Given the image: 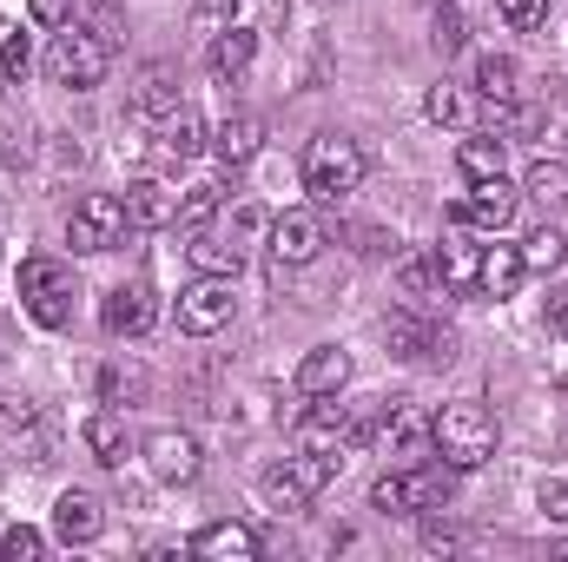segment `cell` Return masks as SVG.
I'll return each mask as SVG.
<instances>
[{
	"label": "cell",
	"mask_w": 568,
	"mask_h": 562,
	"mask_svg": "<svg viewBox=\"0 0 568 562\" xmlns=\"http://www.w3.org/2000/svg\"><path fill=\"white\" fill-rule=\"evenodd\" d=\"M364 185V145L344 140V133H317L304 145V192L317 205H344L351 192Z\"/></svg>",
	"instance_id": "cell-1"
},
{
	"label": "cell",
	"mask_w": 568,
	"mask_h": 562,
	"mask_svg": "<svg viewBox=\"0 0 568 562\" xmlns=\"http://www.w3.org/2000/svg\"><path fill=\"white\" fill-rule=\"evenodd\" d=\"M436 456L449 463V470H483L489 456H496V418L483 411V404H443L436 411Z\"/></svg>",
	"instance_id": "cell-2"
},
{
	"label": "cell",
	"mask_w": 568,
	"mask_h": 562,
	"mask_svg": "<svg viewBox=\"0 0 568 562\" xmlns=\"http://www.w3.org/2000/svg\"><path fill=\"white\" fill-rule=\"evenodd\" d=\"M371 503L390 510V516H429L449 503V463H404V470H384L371 483Z\"/></svg>",
	"instance_id": "cell-3"
},
{
	"label": "cell",
	"mask_w": 568,
	"mask_h": 562,
	"mask_svg": "<svg viewBox=\"0 0 568 562\" xmlns=\"http://www.w3.org/2000/svg\"><path fill=\"white\" fill-rule=\"evenodd\" d=\"M106 67H113V47H106L93 27H73V20H67V27L47 40V80H53V87L87 93V87L106 80Z\"/></svg>",
	"instance_id": "cell-4"
},
{
	"label": "cell",
	"mask_w": 568,
	"mask_h": 562,
	"mask_svg": "<svg viewBox=\"0 0 568 562\" xmlns=\"http://www.w3.org/2000/svg\"><path fill=\"white\" fill-rule=\"evenodd\" d=\"M337 470H344V456H331V450H297V456H284V463H265V470H258V490H265L272 510H304Z\"/></svg>",
	"instance_id": "cell-5"
},
{
	"label": "cell",
	"mask_w": 568,
	"mask_h": 562,
	"mask_svg": "<svg viewBox=\"0 0 568 562\" xmlns=\"http://www.w3.org/2000/svg\"><path fill=\"white\" fill-rule=\"evenodd\" d=\"M384 344H390V358H404V364H449V358H456V331H443L424 304L390 311V318H384Z\"/></svg>",
	"instance_id": "cell-6"
},
{
	"label": "cell",
	"mask_w": 568,
	"mask_h": 562,
	"mask_svg": "<svg viewBox=\"0 0 568 562\" xmlns=\"http://www.w3.org/2000/svg\"><path fill=\"white\" fill-rule=\"evenodd\" d=\"M126 232H133V225H126V199H113V192H87V199L67 212V245H73V252H113Z\"/></svg>",
	"instance_id": "cell-7"
},
{
	"label": "cell",
	"mask_w": 568,
	"mask_h": 562,
	"mask_svg": "<svg viewBox=\"0 0 568 562\" xmlns=\"http://www.w3.org/2000/svg\"><path fill=\"white\" fill-rule=\"evenodd\" d=\"M20 304H27L33 324L60 331V324L73 318V279H67V265H53V259H27V265H20Z\"/></svg>",
	"instance_id": "cell-8"
},
{
	"label": "cell",
	"mask_w": 568,
	"mask_h": 562,
	"mask_svg": "<svg viewBox=\"0 0 568 562\" xmlns=\"http://www.w3.org/2000/svg\"><path fill=\"white\" fill-rule=\"evenodd\" d=\"M232 311H239L232 279H212V272H199V279L179 291V331H192V338H212V331H225V324H232Z\"/></svg>",
	"instance_id": "cell-9"
},
{
	"label": "cell",
	"mask_w": 568,
	"mask_h": 562,
	"mask_svg": "<svg viewBox=\"0 0 568 562\" xmlns=\"http://www.w3.org/2000/svg\"><path fill=\"white\" fill-rule=\"evenodd\" d=\"M371 436H384V450H390V456H404V463L436 456V418L417 411V404H384L377 423H371Z\"/></svg>",
	"instance_id": "cell-10"
},
{
	"label": "cell",
	"mask_w": 568,
	"mask_h": 562,
	"mask_svg": "<svg viewBox=\"0 0 568 562\" xmlns=\"http://www.w3.org/2000/svg\"><path fill=\"white\" fill-rule=\"evenodd\" d=\"M516 205H523V192L496 172V179H469V199L456 205V225H476V232H489V239H503L509 225H516Z\"/></svg>",
	"instance_id": "cell-11"
},
{
	"label": "cell",
	"mask_w": 568,
	"mask_h": 562,
	"mask_svg": "<svg viewBox=\"0 0 568 562\" xmlns=\"http://www.w3.org/2000/svg\"><path fill=\"white\" fill-rule=\"evenodd\" d=\"M199 436L192 430H152L145 436V470L159 476V483H192L199 476Z\"/></svg>",
	"instance_id": "cell-12"
},
{
	"label": "cell",
	"mask_w": 568,
	"mask_h": 562,
	"mask_svg": "<svg viewBox=\"0 0 568 562\" xmlns=\"http://www.w3.org/2000/svg\"><path fill=\"white\" fill-rule=\"evenodd\" d=\"M100 324H106L113 338H145V331L159 324V298H152L145 284H113L106 304H100Z\"/></svg>",
	"instance_id": "cell-13"
},
{
	"label": "cell",
	"mask_w": 568,
	"mask_h": 562,
	"mask_svg": "<svg viewBox=\"0 0 568 562\" xmlns=\"http://www.w3.org/2000/svg\"><path fill=\"white\" fill-rule=\"evenodd\" d=\"M53 536H60V543H100V536H106V503L87 496V490H60V503H53Z\"/></svg>",
	"instance_id": "cell-14"
},
{
	"label": "cell",
	"mask_w": 568,
	"mask_h": 562,
	"mask_svg": "<svg viewBox=\"0 0 568 562\" xmlns=\"http://www.w3.org/2000/svg\"><path fill=\"white\" fill-rule=\"evenodd\" d=\"M324 252V225L311 212H278L272 219V265H311Z\"/></svg>",
	"instance_id": "cell-15"
},
{
	"label": "cell",
	"mask_w": 568,
	"mask_h": 562,
	"mask_svg": "<svg viewBox=\"0 0 568 562\" xmlns=\"http://www.w3.org/2000/svg\"><path fill=\"white\" fill-rule=\"evenodd\" d=\"M351 443H364V436H357V423L344 418V404H311V411L297 418V450H331V456H344Z\"/></svg>",
	"instance_id": "cell-16"
},
{
	"label": "cell",
	"mask_w": 568,
	"mask_h": 562,
	"mask_svg": "<svg viewBox=\"0 0 568 562\" xmlns=\"http://www.w3.org/2000/svg\"><path fill=\"white\" fill-rule=\"evenodd\" d=\"M344 384H351V351H337V344L304 351V364H297V391L304 398H337Z\"/></svg>",
	"instance_id": "cell-17"
},
{
	"label": "cell",
	"mask_w": 568,
	"mask_h": 562,
	"mask_svg": "<svg viewBox=\"0 0 568 562\" xmlns=\"http://www.w3.org/2000/svg\"><path fill=\"white\" fill-rule=\"evenodd\" d=\"M172 219H179V199H172L159 179H133V185H126V225H133V232H165Z\"/></svg>",
	"instance_id": "cell-18"
},
{
	"label": "cell",
	"mask_w": 568,
	"mask_h": 562,
	"mask_svg": "<svg viewBox=\"0 0 568 562\" xmlns=\"http://www.w3.org/2000/svg\"><path fill=\"white\" fill-rule=\"evenodd\" d=\"M523 279H529L523 245H489V252L476 259V291H483V298H516Z\"/></svg>",
	"instance_id": "cell-19"
},
{
	"label": "cell",
	"mask_w": 568,
	"mask_h": 562,
	"mask_svg": "<svg viewBox=\"0 0 568 562\" xmlns=\"http://www.w3.org/2000/svg\"><path fill=\"white\" fill-rule=\"evenodd\" d=\"M258 145H265V127H258L252 113H225L219 133H212V159H219V165H252Z\"/></svg>",
	"instance_id": "cell-20"
},
{
	"label": "cell",
	"mask_w": 568,
	"mask_h": 562,
	"mask_svg": "<svg viewBox=\"0 0 568 562\" xmlns=\"http://www.w3.org/2000/svg\"><path fill=\"white\" fill-rule=\"evenodd\" d=\"M252 53H258V33L232 20L225 33H212V47H205V67H212V80H239V73L252 67Z\"/></svg>",
	"instance_id": "cell-21"
},
{
	"label": "cell",
	"mask_w": 568,
	"mask_h": 562,
	"mask_svg": "<svg viewBox=\"0 0 568 562\" xmlns=\"http://www.w3.org/2000/svg\"><path fill=\"white\" fill-rule=\"evenodd\" d=\"M192 550H199V556H225V562H252L265 543H258L252 523H205V530L192 536Z\"/></svg>",
	"instance_id": "cell-22"
},
{
	"label": "cell",
	"mask_w": 568,
	"mask_h": 562,
	"mask_svg": "<svg viewBox=\"0 0 568 562\" xmlns=\"http://www.w3.org/2000/svg\"><path fill=\"white\" fill-rule=\"evenodd\" d=\"M172 107H179V73H172L165 60H152L140 80H133V113H140V120H165Z\"/></svg>",
	"instance_id": "cell-23"
},
{
	"label": "cell",
	"mask_w": 568,
	"mask_h": 562,
	"mask_svg": "<svg viewBox=\"0 0 568 562\" xmlns=\"http://www.w3.org/2000/svg\"><path fill=\"white\" fill-rule=\"evenodd\" d=\"M185 259H192L199 272H212V279H232V272L245 265V245H232L225 232H205V225H199L192 245H185Z\"/></svg>",
	"instance_id": "cell-24"
},
{
	"label": "cell",
	"mask_w": 568,
	"mask_h": 562,
	"mask_svg": "<svg viewBox=\"0 0 568 562\" xmlns=\"http://www.w3.org/2000/svg\"><path fill=\"white\" fill-rule=\"evenodd\" d=\"M523 199H536L542 212H562L568 205V159H529V172H523Z\"/></svg>",
	"instance_id": "cell-25"
},
{
	"label": "cell",
	"mask_w": 568,
	"mask_h": 562,
	"mask_svg": "<svg viewBox=\"0 0 568 562\" xmlns=\"http://www.w3.org/2000/svg\"><path fill=\"white\" fill-rule=\"evenodd\" d=\"M152 127H159V159H192V152L205 145V127H199L192 107H172V113L152 120Z\"/></svg>",
	"instance_id": "cell-26"
},
{
	"label": "cell",
	"mask_w": 568,
	"mask_h": 562,
	"mask_svg": "<svg viewBox=\"0 0 568 562\" xmlns=\"http://www.w3.org/2000/svg\"><path fill=\"white\" fill-rule=\"evenodd\" d=\"M87 450H93V456H100L106 470H120V463H126V418H120L113 404L87 418Z\"/></svg>",
	"instance_id": "cell-27"
},
{
	"label": "cell",
	"mask_w": 568,
	"mask_h": 562,
	"mask_svg": "<svg viewBox=\"0 0 568 562\" xmlns=\"http://www.w3.org/2000/svg\"><path fill=\"white\" fill-rule=\"evenodd\" d=\"M476 87H483L489 107H503V100L523 93V67H516L509 53H483V60H476Z\"/></svg>",
	"instance_id": "cell-28"
},
{
	"label": "cell",
	"mask_w": 568,
	"mask_h": 562,
	"mask_svg": "<svg viewBox=\"0 0 568 562\" xmlns=\"http://www.w3.org/2000/svg\"><path fill=\"white\" fill-rule=\"evenodd\" d=\"M397 284H404L410 304H436V298H449V284H443V272H436L429 252H410V259L397 265Z\"/></svg>",
	"instance_id": "cell-29"
},
{
	"label": "cell",
	"mask_w": 568,
	"mask_h": 562,
	"mask_svg": "<svg viewBox=\"0 0 568 562\" xmlns=\"http://www.w3.org/2000/svg\"><path fill=\"white\" fill-rule=\"evenodd\" d=\"M456 165L469 179H496L503 172V133H469V140L456 145Z\"/></svg>",
	"instance_id": "cell-30"
},
{
	"label": "cell",
	"mask_w": 568,
	"mask_h": 562,
	"mask_svg": "<svg viewBox=\"0 0 568 562\" xmlns=\"http://www.w3.org/2000/svg\"><path fill=\"white\" fill-rule=\"evenodd\" d=\"M429 259H436V272H443V284H449V291H469V284H476V259H483V252H469L463 239H443Z\"/></svg>",
	"instance_id": "cell-31"
},
{
	"label": "cell",
	"mask_w": 568,
	"mask_h": 562,
	"mask_svg": "<svg viewBox=\"0 0 568 562\" xmlns=\"http://www.w3.org/2000/svg\"><path fill=\"white\" fill-rule=\"evenodd\" d=\"M100 404H145V371L140 364H106L100 371Z\"/></svg>",
	"instance_id": "cell-32"
},
{
	"label": "cell",
	"mask_w": 568,
	"mask_h": 562,
	"mask_svg": "<svg viewBox=\"0 0 568 562\" xmlns=\"http://www.w3.org/2000/svg\"><path fill=\"white\" fill-rule=\"evenodd\" d=\"M562 259H568V239L556 225H536V232L523 239V265H529V272H556Z\"/></svg>",
	"instance_id": "cell-33"
},
{
	"label": "cell",
	"mask_w": 568,
	"mask_h": 562,
	"mask_svg": "<svg viewBox=\"0 0 568 562\" xmlns=\"http://www.w3.org/2000/svg\"><path fill=\"white\" fill-rule=\"evenodd\" d=\"M219 199H225L219 185H192V192L179 199V219H172V225H185V232H199V225H205V219L219 212Z\"/></svg>",
	"instance_id": "cell-34"
},
{
	"label": "cell",
	"mask_w": 568,
	"mask_h": 562,
	"mask_svg": "<svg viewBox=\"0 0 568 562\" xmlns=\"http://www.w3.org/2000/svg\"><path fill=\"white\" fill-rule=\"evenodd\" d=\"M424 113H429V120H436V127H463V120H469V100H463L456 87H429Z\"/></svg>",
	"instance_id": "cell-35"
},
{
	"label": "cell",
	"mask_w": 568,
	"mask_h": 562,
	"mask_svg": "<svg viewBox=\"0 0 568 562\" xmlns=\"http://www.w3.org/2000/svg\"><path fill=\"white\" fill-rule=\"evenodd\" d=\"M429 40H436V53H456V47H463V13H456L449 0H436V13H429Z\"/></svg>",
	"instance_id": "cell-36"
},
{
	"label": "cell",
	"mask_w": 568,
	"mask_h": 562,
	"mask_svg": "<svg viewBox=\"0 0 568 562\" xmlns=\"http://www.w3.org/2000/svg\"><path fill=\"white\" fill-rule=\"evenodd\" d=\"M87 13H93V33H100L106 47L126 40V7H120V0H87Z\"/></svg>",
	"instance_id": "cell-37"
},
{
	"label": "cell",
	"mask_w": 568,
	"mask_h": 562,
	"mask_svg": "<svg viewBox=\"0 0 568 562\" xmlns=\"http://www.w3.org/2000/svg\"><path fill=\"white\" fill-rule=\"evenodd\" d=\"M232 20H239V0H192V27H199L205 40H212V33H225Z\"/></svg>",
	"instance_id": "cell-38"
},
{
	"label": "cell",
	"mask_w": 568,
	"mask_h": 562,
	"mask_svg": "<svg viewBox=\"0 0 568 562\" xmlns=\"http://www.w3.org/2000/svg\"><path fill=\"white\" fill-rule=\"evenodd\" d=\"M27 67H33L27 33H7V40H0V80H13V87H20V80H27Z\"/></svg>",
	"instance_id": "cell-39"
},
{
	"label": "cell",
	"mask_w": 568,
	"mask_h": 562,
	"mask_svg": "<svg viewBox=\"0 0 568 562\" xmlns=\"http://www.w3.org/2000/svg\"><path fill=\"white\" fill-rule=\"evenodd\" d=\"M503 7V20L516 27V33H536L542 20H549V0H496Z\"/></svg>",
	"instance_id": "cell-40"
},
{
	"label": "cell",
	"mask_w": 568,
	"mask_h": 562,
	"mask_svg": "<svg viewBox=\"0 0 568 562\" xmlns=\"http://www.w3.org/2000/svg\"><path fill=\"white\" fill-rule=\"evenodd\" d=\"M40 550H47V536H40V530H27V523H13V530L0 536V556H13V562H20V556L33 562Z\"/></svg>",
	"instance_id": "cell-41"
},
{
	"label": "cell",
	"mask_w": 568,
	"mask_h": 562,
	"mask_svg": "<svg viewBox=\"0 0 568 562\" xmlns=\"http://www.w3.org/2000/svg\"><path fill=\"white\" fill-rule=\"evenodd\" d=\"M27 20L47 27V33H60V27L73 20V0H27Z\"/></svg>",
	"instance_id": "cell-42"
},
{
	"label": "cell",
	"mask_w": 568,
	"mask_h": 562,
	"mask_svg": "<svg viewBox=\"0 0 568 562\" xmlns=\"http://www.w3.org/2000/svg\"><path fill=\"white\" fill-rule=\"evenodd\" d=\"M536 503H542V516H549V523H568V483H562V476H549V483L536 490Z\"/></svg>",
	"instance_id": "cell-43"
},
{
	"label": "cell",
	"mask_w": 568,
	"mask_h": 562,
	"mask_svg": "<svg viewBox=\"0 0 568 562\" xmlns=\"http://www.w3.org/2000/svg\"><path fill=\"white\" fill-rule=\"evenodd\" d=\"M33 423H40V411L27 398H0V430H33Z\"/></svg>",
	"instance_id": "cell-44"
},
{
	"label": "cell",
	"mask_w": 568,
	"mask_h": 562,
	"mask_svg": "<svg viewBox=\"0 0 568 562\" xmlns=\"http://www.w3.org/2000/svg\"><path fill=\"white\" fill-rule=\"evenodd\" d=\"M542 318H549V331H556V338H568V291H549Z\"/></svg>",
	"instance_id": "cell-45"
},
{
	"label": "cell",
	"mask_w": 568,
	"mask_h": 562,
	"mask_svg": "<svg viewBox=\"0 0 568 562\" xmlns=\"http://www.w3.org/2000/svg\"><path fill=\"white\" fill-rule=\"evenodd\" d=\"M424 550H443V556H449V550H456V536H449V530H424Z\"/></svg>",
	"instance_id": "cell-46"
},
{
	"label": "cell",
	"mask_w": 568,
	"mask_h": 562,
	"mask_svg": "<svg viewBox=\"0 0 568 562\" xmlns=\"http://www.w3.org/2000/svg\"><path fill=\"white\" fill-rule=\"evenodd\" d=\"M562 556H568V543H562Z\"/></svg>",
	"instance_id": "cell-47"
}]
</instances>
